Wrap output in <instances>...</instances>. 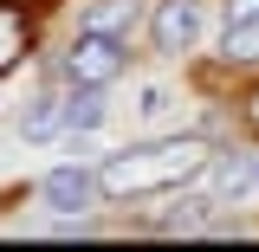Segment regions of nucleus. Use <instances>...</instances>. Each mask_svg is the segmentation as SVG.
Listing matches in <instances>:
<instances>
[{"label": "nucleus", "instance_id": "f257e3e1", "mask_svg": "<svg viewBox=\"0 0 259 252\" xmlns=\"http://www.w3.org/2000/svg\"><path fill=\"white\" fill-rule=\"evenodd\" d=\"M207 168V142L201 136H162V142H136V149H117L104 162V194L110 200H136V194H168L194 181Z\"/></svg>", "mask_w": 259, "mask_h": 252}, {"label": "nucleus", "instance_id": "1a4fd4ad", "mask_svg": "<svg viewBox=\"0 0 259 252\" xmlns=\"http://www.w3.org/2000/svg\"><path fill=\"white\" fill-rule=\"evenodd\" d=\"M227 59H233V65L259 59V20H240V26H227Z\"/></svg>", "mask_w": 259, "mask_h": 252}, {"label": "nucleus", "instance_id": "0eeeda50", "mask_svg": "<svg viewBox=\"0 0 259 252\" xmlns=\"http://www.w3.org/2000/svg\"><path fill=\"white\" fill-rule=\"evenodd\" d=\"M20 59H26V13L13 0H0V71L20 65Z\"/></svg>", "mask_w": 259, "mask_h": 252}, {"label": "nucleus", "instance_id": "423d86ee", "mask_svg": "<svg viewBox=\"0 0 259 252\" xmlns=\"http://www.w3.org/2000/svg\"><path fill=\"white\" fill-rule=\"evenodd\" d=\"M136 20H143V0H97L84 26H91V32H110V39H130Z\"/></svg>", "mask_w": 259, "mask_h": 252}, {"label": "nucleus", "instance_id": "6e6552de", "mask_svg": "<svg viewBox=\"0 0 259 252\" xmlns=\"http://www.w3.org/2000/svg\"><path fill=\"white\" fill-rule=\"evenodd\" d=\"M97 123H104V84H78L71 91V136H84Z\"/></svg>", "mask_w": 259, "mask_h": 252}, {"label": "nucleus", "instance_id": "9b49d317", "mask_svg": "<svg viewBox=\"0 0 259 252\" xmlns=\"http://www.w3.org/2000/svg\"><path fill=\"white\" fill-rule=\"evenodd\" d=\"M240 20H259V0H227V26H240Z\"/></svg>", "mask_w": 259, "mask_h": 252}, {"label": "nucleus", "instance_id": "7ed1b4c3", "mask_svg": "<svg viewBox=\"0 0 259 252\" xmlns=\"http://www.w3.org/2000/svg\"><path fill=\"white\" fill-rule=\"evenodd\" d=\"M65 78H71V84H110V78H123V39L84 26L78 45L65 52Z\"/></svg>", "mask_w": 259, "mask_h": 252}, {"label": "nucleus", "instance_id": "ddd939ff", "mask_svg": "<svg viewBox=\"0 0 259 252\" xmlns=\"http://www.w3.org/2000/svg\"><path fill=\"white\" fill-rule=\"evenodd\" d=\"M253 168H259V162H253Z\"/></svg>", "mask_w": 259, "mask_h": 252}, {"label": "nucleus", "instance_id": "39448f33", "mask_svg": "<svg viewBox=\"0 0 259 252\" xmlns=\"http://www.w3.org/2000/svg\"><path fill=\"white\" fill-rule=\"evenodd\" d=\"M59 129H71V97L46 91V97H39V104L26 110V123H20V136H26V142H52Z\"/></svg>", "mask_w": 259, "mask_h": 252}, {"label": "nucleus", "instance_id": "20e7f679", "mask_svg": "<svg viewBox=\"0 0 259 252\" xmlns=\"http://www.w3.org/2000/svg\"><path fill=\"white\" fill-rule=\"evenodd\" d=\"M149 32H156V52H188L201 39V0H162Z\"/></svg>", "mask_w": 259, "mask_h": 252}, {"label": "nucleus", "instance_id": "f03ea898", "mask_svg": "<svg viewBox=\"0 0 259 252\" xmlns=\"http://www.w3.org/2000/svg\"><path fill=\"white\" fill-rule=\"evenodd\" d=\"M97 194H104V175H97V168H84V162H59V168L39 181V200H46L59 220H78Z\"/></svg>", "mask_w": 259, "mask_h": 252}, {"label": "nucleus", "instance_id": "9d476101", "mask_svg": "<svg viewBox=\"0 0 259 252\" xmlns=\"http://www.w3.org/2000/svg\"><path fill=\"white\" fill-rule=\"evenodd\" d=\"M207 214H214V200H201V194H194V200H182V214H168V233H194V226H207Z\"/></svg>", "mask_w": 259, "mask_h": 252}, {"label": "nucleus", "instance_id": "f8f14e48", "mask_svg": "<svg viewBox=\"0 0 259 252\" xmlns=\"http://www.w3.org/2000/svg\"><path fill=\"white\" fill-rule=\"evenodd\" d=\"M246 117H253V129H259V91H253V104H246Z\"/></svg>", "mask_w": 259, "mask_h": 252}]
</instances>
